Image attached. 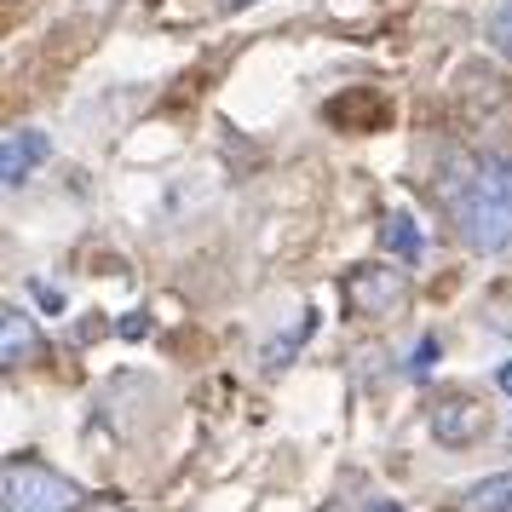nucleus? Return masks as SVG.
I'll list each match as a JSON object with an SVG mask.
<instances>
[{
	"mask_svg": "<svg viewBox=\"0 0 512 512\" xmlns=\"http://www.w3.org/2000/svg\"><path fill=\"white\" fill-rule=\"evenodd\" d=\"M495 380H501V392L512 397V363H501V374H495Z\"/></svg>",
	"mask_w": 512,
	"mask_h": 512,
	"instance_id": "4468645a",
	"label": "nucleus"
},
{
	"mask_svg": "<svg viewBox=\"0 0 512 512\" xmlns=\"http://www.w3.org/2000/svg\"><path fill=\"white\" fill-rule=\"evenodd\" d=\"M311 334H317V317H311V311H300V323H288V334L265 346V369H282V363H288V351H300Z\"/></svg>",
	"mask_w": 512,
	"mask_h": 512,
	"instance_id": "6e6552de",
	"label": "nucleus"
},
{
	"mask_svg": "<svg viewBox=\"0 0 512 512\" xmlns=\"http://www.w3.org/2000/svg\"><path fill=\"white\" fill-rule=\"evenodd\" d=\"M432 363H438V340L426 334V340L415 346V357H409V380H426V374H432Z\"/></svg>",
	"mask_w": 512,
	"mask_h": 512,
	"instance_id": "9b49d317",
	"label": "nucleus"
},
{
	"mask_svg": "<svg viewBox=\"0 0 512 512\" xmlns=\"http://www.w3.org/2000/svg\"><path fill=\"white\" fill-rule=\"evenodd\" d=\"M466 512H512V472H495L466 489Z\"/></svg>",
	"mask_w": 512,
	"mask_h": 512,
	"instance_id": "0eeeda50",
	"label": "nucleus"
},
{
	"mask_svg": "<svg viewBox=\"0 0 512 512\" xmlns=\"http://www.w3.org/2000/svg\"><path fill=\"white\" fill-rule=\"evenodd\" d=\"M380 236H386V248H392L403 265H415V259H420V231H415V219H409V213H392Z\"/></svg>",
	"mask_w": 512,
	"mask_h": 512,
	"instance_id": "1a4fd4ad",
	"label": "nucleus"
},
{
	"mask_svg": "<svg viewBox=\"0 0 512 512\" xmlns=\"http://www.w3.org/2000/svg\"><path fill=\"white\" fill-rule=\"evenodd\" d=\"M52 156V139L47 133H35V127H18V133H6V144H0V179L18 190L35 173V167Z\"/></svg>",
	"mask_w": 512,
	"mask_h": 512,
	"instance_id": "39448f33",
	"label": "nucleus"
},
{
	"mask_svg": "<svg viewBox=\"0 0 512 512\" xmlns=\"http://www.w3.org/2000/svg\"><path fill=\"white\" fill-rule=\"evenodd\" d=\"M75 512H127L121 501H93V507H75Z\"/></svg>",
	"mask_w": 512,
	"mask_h": 512,
	"instance_id": "ddd939ff",
	"label": "nucleus"
},
{
	"mask_svg": "<svg viewBox=\"0 0 512 512\" xmlns=\"http://www.w3.org/2000/svg\"><path fill=\"white\" fill-rule=\"evenodd\" d=\"M0 495H6V512H75L81 501V484H70L64 472H52L41 461H6L0 472Z\"/></svg>",
	"mask_w": 512,
	"mask_h": 512,
	"instance_id": "f03ea898",
	"label": "nucleus"
},
{
	"mask_svg": "<svg viewBox=\"0 0 512 512\" xmlns=\"http://www.w3.org/2000/svg\"><path fill=\"white\" fill-rule=\"evenodd\" d=\"M144 334H150V317L144 311H127L121 317V340H144Z\"/></svg>",
	"mask_w": 512,
	"mask_h": 512,
	"instance_id": "f8f14e48",
	"label": "nucleus"
},
{
	"mask_svg": "<svg viewBox=\"0 0 512 512\" xmlns=\"http://www.w3.org/2000/svg\"><path fill=\"white\" fill-rule=\"evenodd\" d=\"M225 6H248V0H225Z\"/></svg>",
	"mask_w": 512,
	"mask_h": 512,
	"instance_id": "dca6fc26",
	"label": "nucleus"
},
{
	"mask_svg": "<svg viewBox=\"0 0 512 512\" xmlns=\"http://www.w3.org/2000/svg\"><path fill=\"white\" fill-rule=\"evenodd\" d=\"M369 512H403V507H397V501H374Z\"/></svg>",
	"mask_w": 512,
	"mask_h": 512,
	"instance_id": "2eb2a0df",
	"label": "nucleus"
},
{
	"mask_svg": "<svg viewBox=\"0 0 512 512\" xmlns=\"http://www.w3.org/2000/svg\"><path fill=\"white\" fill-rule=\"evenodd\" d=\"M29 351H35V328H29V317L18 311V305H6V340H0V363H6V369H18Z\"/></svg>",
	"mask_w": 512,
	"mask_h": 512,
	"instance_id": "423d86ee",
	"label": "nucleus"
},
{
	"mask_svg": "<svg viewBox=\"0 0 512 512\" xmlns=\"http://www.w3.org/2000/svg\"><path fill=\"white\" fill-rule=\"evenodd\" d=\"M449 208L466 248L507 254L512 248V156H478L466 179H449Z\"/></svg>",
	"mask_w": 512,
	"mask_h": 512,
	"instance_id": "f257e3e1",
	"label": "nucleus"
},
{
	"mask_svg": "<svg viewBox=\"0 0 512 512\" xmlns=\"http://www.w3.org/2000/svg\"><path fill=\"white\" fill-rule=\"evenodd\" d=\"M489 432V409L484 403H472V397H449L432 409V438L449 443V449H466V443H478Z\"/></svg>",
	"mask_w": 512,
	"mask_h": 512,
	"instance_id": "20e7f679",
	"label": "nucleus"
},
{
	"mask_svg": "<svg viewBox=\"0 0 512 512\" xmlns=\"http://www.w3.org/2000/svg\"><path fill=\"white\" fill-rule=\"evenodd\" d=\"M489 41H495V52L512 58V0H501V6L489 12Z\"/></svg>",
	"mask_w": 512,
	"mask_h": 512,
	"instance_id": "9d476101",
	"label": "nucleus"
},
{
	"mask_svg": "<svg viewBox=\"0 0 512 512\" xmlns=\"http://www.w3.org/2000/svg\"><path fill=\"white\" fill-rule=\"evenodd\" d=\"M403 300H409V277L392 265H357L346 277V305L357 317H392Z\"/></svg>",
	"mask_w": 512,
	"mask_h": 512,
	"instance_id": "7ed1b4c3",
	"label": "nucleus"
}]
</instances>
